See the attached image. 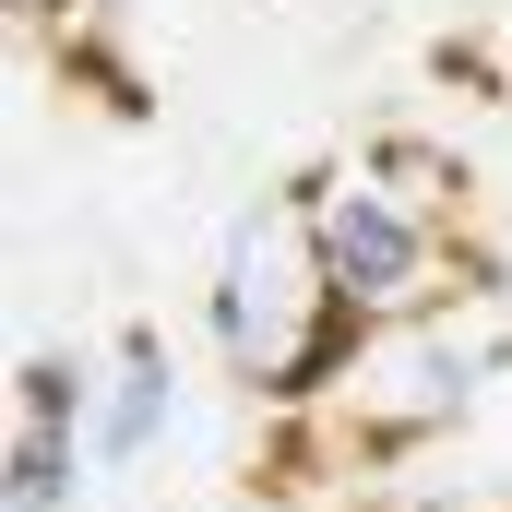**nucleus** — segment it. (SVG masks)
<instances>
[{"label":"nucleus","instance_id":"7ed1b4c3","mask_svg":"<svg viewBox=\"0 0 512 512\" xmlns=\"http://www.w3.org/2000/svg\"><path fill=\"white\" fill-rule=\"evenodd\" d=\"M489 370H501V310L465 286V298H441V310L370 322L358 358H346V382H334V417H346L358 441H429V429L465 417V393L489 382Z\"/></svg>","mask_w":512,"mask_h":512},{"label":"nucleus","instance_id":"39448f33","mask_svg":"<svg viewBox=\"0 0 512 512\" xmlns=\"http://www.w3.org/2000/svg\"><path fill=\"white\" fill-rule=\"evenodd\" d=\"M84 465H96V429H84V417L12 405V453H0V501L12 512H60L72 489H84Z\"/></svg>","mask_w":512,"mask_h":512},{"label":"nucleus","instance_id":"20e7f679","mask_svg":"<svg viewBox=\"0 0 512 512\" xmlns=\"http://www.w3.org/2000/svg\"><path fill=\"white\" fill-rule=\"evenodd\" d=\"M167 429H179V358H167V334L131 322L120 346H108V370H96V477L143 465Z\"/></svg>","mask_w":512,"mask_h":512},{"label":"nucleus","instance_id":"f257e3e1","mask_svg":"<svg viewBox=\"0 0 512 512\" xmlns=\"http://www.w3.org/2000/svg\"><path fill=\"white\" fill-rule=\"evenodd\" d=\"M358 310L322 262L310 191H262L215 251V358L227 382H251V405H322L358 358Z\"/></svg>","mask_w":512,"mask_h":512},{"label":"nucleus","instance_id":"f03ea898","mask_svg":"<svg viewBox=\"0 0 512 512\" xmlns=\"http://www.w3.org/2000/svg\"><path fill=\"white\" fill-rule=\"evenodd\" d=\"M310 227H322V262L346 286L358 322H405V310H441L465 298V167L441 143H358L310 179Z\"/></svg>","mask_w":512,"mask_h":512}]
</instances>
